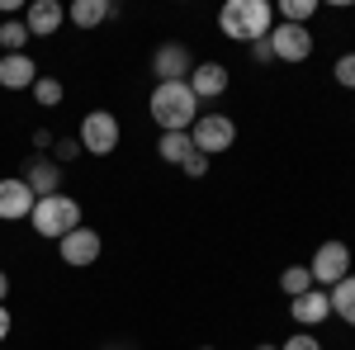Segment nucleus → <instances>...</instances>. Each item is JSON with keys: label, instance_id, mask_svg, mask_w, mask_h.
Returning a JSON list of instances; mask_svg holds the SVG:
<instances>
[{"label": "nucleus", "instance_id": "obj_25", "mask_svg": "<svg viewBox=\"0 0 355 350\" xmlns=\"http://www.w3.org/2000/svg\"><path fill=\"white\" fill-rule=\"evenodd\" d=\"M53 152H57V166H62V161H76V152H81V137H57Z\"/></svg>", "mask_w": 355, "mask_h": 350}, {"label": "nucleus", "instance_id": "obj_26", "mask_svg": "<svg viewBox=\"0 0 355 350\" xmlns=\"http://www.w3.org/2000/svg\"><path fill=\"white\" fill-rule=\"evenodd\" d=\"M279 350H322V341H318L313 331H299V336H289V341H284Z\"/></svg>", "mask_w": 355, "mask_h": 350}, {"label": "nucleus", "instance_id": "obj_10", "mask_svg": "<svg viewBox=\"0 0 355 350\" xmlns=\"http://www.w3.org/2000/svg\"><path fill=\"white\" fill-rule=\"evenodd\" d=\"M194 67H190V53L180 48V43H162L157 53H152V76H157V85L162 81H185Z\"/></svg>", "mask_w": 355, "mask_h": 350}, {"label": "nucleus", "instance_id": "obj_16", "mask_svg": "<svg viewBox=\"0 0 355 350\" xmlns=\"http://www.w3.org/2000/svg\"><path fill=\"white\" fill-rule=\"evenodd\" d=\"M110 15H114L110 0H76V5L67 10V19H71L76 28H95V24H105Z\"/></svg>", "mask_w": 355, "mask_h": 350}, {"label": "nucleus", "instance_id": "obj_30", "mask_svg": "<svg viewBox=\"0 0 355 350\" xmlns=\"http://www.w3.org/2000/svg\"><path fill=\"white\" fill-rule=\"evenodd\" d=\"M5 294H10V274L0 270V303H5Z\"/></svg>", "mask_w": 355, "mask_h": 350}, {"label": "nucleus", "instance_id": "obj_27", "mask_svg": "<svg viewBox=\"0 0 355 350\" xmlns=\"http://www.w3.org/2000/svg\"><path fill=\"white\" fill-rule=\"evenodd\" d=\"M251 62H275V53H270V33L251 43Z\"/></svg>", "mask_w": 355, "mask_h": 350}, {"label": "nucleus", "instance_id": "obj_8", "mask_svg": "<svg viewBox=\"0 0 355 350\" xmlns=\"http://www.w3.org/2000/svg\"><path fill=\"white\" fill-rule=\"evenodd\" d=\"M270 53L279 62H308L313 57V33H308V24H275L270 28Z\"/></svg>", "mask_w": 355, "mask_h": 350}, {"label": "nucleus", "instance_id": "obj_7", "mask_svg": "<svg viewBox=\"0 0 355 350\" xmlns=\"http://www.w3.org/2000/svg\"><path fill=\"white\" fill-rule=\"evenodd\" d=\"M100 251H105V242H100V232L95 227H76V232H67L62 242H57V256H62V265H95L100 261Z\"/></svg>", "mask_w": 355, "mask_h": 350}, {"label": "nucleus", "instance_id": "obj_11", "mask_svg": "<svg viewBox=\"0 0 355 350\" xmlns=\"http://www.w3.org/2000/svg\"><path fill=\"white\" fill-rule=\"evenodd\" d=\"M289 317H294L303 331H313V326H322L331 317V298L322 294V289H308V294H299L289 303Z\"/></svg>", "mask_w": 355, "mask_h": 350}, {"label": "nucleus", "instance_id": "obj_31", "mask_svg": "<svg viewBox=\"0 0 355 350\" xmlns=\"http://www.w3.org/2000/svg\"><path fill=\"white\" fill-rule=\"evenodd\" d=\"M256 350H279V346H256Z\"/></svg>", "mask_w": 355, "mask_h": 350}, {"label": "nucleus", "instance_id": "obj_4", "mask_svg": "<svg viewBox=\"0 0 355 350\" xmlns=\"http://www.w3.org/2000/svg\"><path fill=\"white\" fill-rule=\"evenodd\" d=\"M119 137H123V128L110 109H90L81 119V152H90V157H114Z\"/></svg>", "mask_w": 355, "mask_h": 350}, {"label": "nucleus", "instance_id": "obj_21", "mask_svg": "<svg viewBox=\"0 0 355 350\" xmlns=\"http://www.w3.org/2000/svg\"><path fill=\"white\" fill-rule=\"evenodd\" d=\"M62 95H67V90H62L57 76H38V81H33V100H38L43 109H57V105H62Z\"/></svg>", "mask_w": 355, "mask_h": 350}, {"label": "nucleus", "instance_id": "obj_1", "mask_svg": "<svg viewBox=\"0 0 355 350\" xmlns=\"http://www.w3.org/2000/svg\"><path fill=\"white\" fill-rule=\"evenodd\" d=\"M147 109H152V119L162 123V133H190L194 119H199V100H194L190 81H162V85H152Z\"/></svg>", "mask_w": 355, "mask_h": 350}, {"label": "nucleus", "instance_id": "obj_29", "mask_svg": "<svg viewBox=\"0 0 355 350\" xmlns=\"http://www.w3.org/2000/svg\"><path fill=\"white\" fill-rule=\"evenodd\" d=\"M10 326H15V317H10V308H5V303H0V341H5V336H10Z\"/></svg>", "mask_w": 355, "mask_h": 350}, {"label": "nucleus", "instance_id": "obj_22", "mask_svg": "<svg viewBox=\"0 0 355 350\" xmlns=\"http://www.w3.org/2000/svg\"><path fill=\"white\" fill-rule=\"evenodd\" d=\"M279 15H284V24H308L318 15V0H284Z\"/></svg>", "mask_w": 355, "mask_h": 350}, {"label": "nucleus", "instance_id": "obj_12", "mask_svg": "<svg viewBox=\"0 0 355 350\" xmlns=\"http://www.w3.org/2000/svg\"><path fill=\"white\" fill-rule=\"evenodd\" d=\"M38 81V67L28 53H0V85L5 90H33Z\"/></svg>", "mask_w": 355, "mask_h": 350}, {"label": "nucleus", "instance_id": "obj_18", "mask_svg": "<svg viewBox=\"0 0 355 350\" xmlns=\"http://www.w3.org/2000/svg\"><path fill=\"white\" fill-rule=\"evenodd\" d=\"M157 152H162V161H171V166H185V157L194 152V142H190V133H162Z\"/></svg>", "mask_w": 355, "mask_h": 350}, {"label": "nucleus", "instance_id": "obj_28", "mask_svg": "<svg viewBox=\"0 0 355 350\" xmlns=\"http://www.w3.org/2000/svg\"><path fill=\"white\" fill-rule=\"evenodd\" d=\"M48 147H57V137L48 133V128H38V133H33V152H38V157H43V152H48Z\"/></svg>", "mask_w": 355, "mask_h": 350}, {"label": "nucleus", "instance_id": "obj_17", "mask_svg": "<svg viewBox=\"0 0 355 350\" xmlns=\"http://www.w3.org/2000/svg\"><path fill=\"white\" fill-rule=\"evenodd\" d=\"M327 298H331V317H341L346 326H355V274H346L341 284H331Z\"/></svg>", "mask_w": 355, "mask_h": 350}, {"label": "nucleus", "instance_id": "obj_14", "mask_svg": "<svg viewBox=\"0 0 355 350\" xmlns=\"http://www.w3.org/2000/svg\"><path fill=\"white\" fill-rule=\"evenodd\" d=\"M62 24H67V10H62L57 0H33V5L24 10V28H28V33H38V38L57 33Z\"/></svg>", "mask_w": 355, "mask_h": 350}, {"label": "nucleus", "instance_id": "obj_15", "mask_svg": "<svg viewBox=\"0 0 355 350\" xmlns=\"http://www.w3.org/2000/svg\"><path fill=\"white\" fill-rule=\"evenodd\" d=\"M190 90H194V100H218L223 90H227V67L199 62V67L190 71Z\"/></svg>", "mask_w": 355, "mask_h": 350}, {"label": "nucleus", "instance_id": "obj_23", "mask_svg": "<svg viewBox=\"0 0 355 350\" xmlns=\"http://www.w3.org/2000/svg\"><path fill=\"white\" fill-rule=\"evenodd\" d=\"M331 76H336V81L346 85V90H355V53H341V57H336Z\"/></svg>", "mask_w": 355, "mask_h": 350}, {"label": "nucleus", "instance_id": "obj_5", "mask_svg": "<svg viewBox=\"0 0 355 350\" xmlns=\"http://www.w3.org/2000/svg\"><path fill=\"white\" fill-rule=\"evenodd\" d=\"M190 142H194V152L218 157V152H227V147L237 142V123H232L227 114H199L194 128H190Z\"/></svg>", "mask_w": 355, "mask_h": 350}, {"label": "nucleus", "instance_id": "obj_13", "mask_svg": "<svg viewBox=\"0 0 355 350\" xmlns=\"http://www.w3.org/2000/svg\"><path fill=\"white\" fill-rule=\"evenodd\" d=\"M19 180L33 189V199H48V194H57V185H62V166H57L53 157H33Z\"/></svg>", "mask_w": 355, "mask_h": 350}, {"label": "nucleus", "instance_id": "obj_2", "mask_svg": "<svg viewBox=\"0 0 355 350\" xmlns=\"http://www.w3.org/2000/svg\"><path fill=\"white\" fill-rule=\"evenodd\" d=\"M218 28H223V38H232V43H256V38H266L275 28V10H270V0H227L223 5V15H218Z\"/></svg>", "mask_w": 355, "mask_h": 350}, {"label": "nucleus", "instance_id": "obj_3", "mask_svg": "<svg viewBox=\"0 0 355 350\" xmlns=\"http://www.w3.org/2000/svg\"><path fill=\"white\" fill-rule=\"evenodd\" d=\"M28 222H33V232L38 237H53V242H62L67 232H76L81 227V204L71 199V194H48V199H38L33 204V213H28Z\"/></svg>", "mask_w": 355, "mask_h": 350}, {"label": "nucleus", "instance_id": "obj_24", "mask_svg": "<svg viewBox=\"0 0 355 350\" xmlns=\"http://www.w3.org/2000/svg\"><path fill=\"white\" fill-rule=\"evenodd\" d=\"M209 161H214V157H204V152H190V157H185V166H180V170H185V175H190V180H199V175H209Z\"/></svg>", "mask_w": 355, "mask_h": 350}, {"label": "nucleus", "instance_id": "obj_6", "mask_svg": "<svg viewBox=\"0 0 355 350\" xmlns=\"http://www.w3.org/2000/svg\"><path fill=\"white\" fill-rule=\"evenodd\" d=\"M308 270H313V284H341L346 274H351V246L346 242H322L318 246V256L308 261Z\"/></svg>", "mask_w": 355, "mask_h": 350}, {"label": "nucleus", "instance_id": "obj_9", "mask_svg": "<svg viewBox=\"0 0 355 350\" xmlns=\"http://www.w3.org/2000/svg\"><path fill=\"white\" fill-rule=\"evenodd\" d=\"M33 204H38V199H33V189H28L19 175H5V180H0V218H5V222L28 218V213H33Z\"/></svg>", "mask_w": 355, "mask_h": 350}, {"label": "nucleus", "instance_id": "obj_19", "mask_svg": "<svg viewBox=\"0 0 355 350\" xmlns=\"http://www.w3.org/2000/svg\"><path fill=\"white\" fill-rule=\"evenodd\" d=\"M279 289H284L289 298H299V294H308V289H318V284H313V270H308V265H289L284 274H279Z\"/></svg>", "mask_w": 355, "mask_h": 350}, {"label": "nucleus", "instance_id": "obj_20", "mask_svg": "<svg viewBox=\"0 0 355 350\" xmlns=\"http://www.w3.org/2000/svg\"><path fill=\"white\" fill-rule=\"evenodd\" d=\"M24 43H28L24 19H5V24H0V48H5V53H24Z\"/></svg>", "mask_w": 355, "mask_h": 350}]
</instances>
